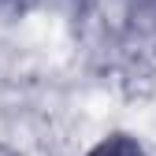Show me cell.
<instances>
[{
  "label": "cell",
  "mask_w": 156,
  "mask_h": 156,
  "mask_svg": "<svg viewBox=\"0 0 156 156\" xmlns=\"http://www.w3.org/2000/svg\"><path fill=\"white\" fill-rule=\"evenodd\" d=\"M89 156H149L134 138H108V141H101Z\"/></svg>",
  "instance_id": "1"
},
{
  "label": "cell",
  "mask_w": 156,
  "mask_h": 156,
  "mask_svg": "<svg viewBox=\"0 0 156 156\" xmlns=\"http://www.w3.org/2000/svg\"><path fill=\"white\" fill-rule=\"evenodd\" d=\"M30 0H0V11H19V8H26Z\"/></svg>",
  "instance_id": "2"
}]
</instances>
